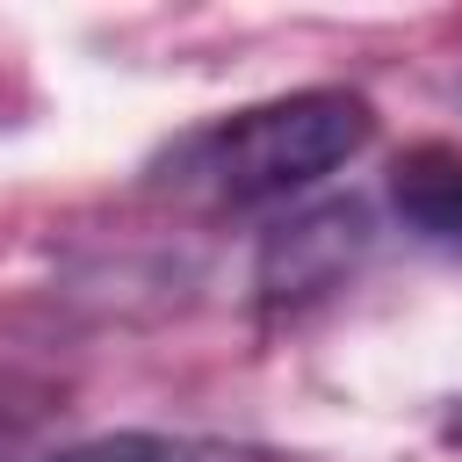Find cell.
Segmentation results:
<instances>
[{
	"instance_id": "6da1fadb",
	"label": "cell",
	"mask_w": 462,
	"mask_h": 462,
	"mask_svg": "<svg viewBox=\"0 0 462 462\" xmlns=\"http://www.w3.org/2000/svg\"><path fill=\"white\" fill-rule=\"evenodd\" d=\"M368 130H375V116L361 94L303 87V94L253 101V108L224 116L217 130H202L188 144V166L217 202H274V195H296L318 173L346 166L368 144Z\"/></svg>"
},
{
	"instance_id": "7a4b0ae2",
	"label": "cell",
	"mask_w": 462,
	"mask_h": 462,
	"mask_svg": "<svg viewBox=\"0 0 462 462\" xmlns=\"http://www.w3.org/2000/svg\"><path fill=\"white\" fill-rule=\"evenodd\" d=\"M397 217L440 245H462V159L455 152H419L397 173Z\"/></svg>"
},
{
	"instance_id": "3957f363",
	"label": "cell",
	"mask_w": 462,
	"mask_h": 462,
	"mask_svg": "<svg viewBox=\"0 0 462 462\" xmlns=\"http://www.w3.org/2000/svg\"><path fill=\"white\" fill-rule=\"evenodd\" d=\"M51 462H274V455L231 448V440H195V433H101Z\"/></svg>"
},
{
	"instance_id": "277c9868",
	"label": "cell",
	"mask_w": 462,
	"mask_h": 462,
	"mask_svg": "<svg viewBox=\"0 0 462 462\" xmlns=\"http://www.w3.org/2000/svg\"><path fill=\"white\" fill-rule=\"evenodd\" d=\"M0 462H22V448H14V433H0Z\"/></svg>"
},
{
	"instance_id": "5b68a950",
	"label": "cell",
	"mask_w": 462,
	"mask_h": 462,
	"mask_svg": "<svg viewBox=\"0 0 462 462\" xmlns=\"http://www.w3.org/2000/svg\"><path fill=\"white\" fill-rule=\"evenodd\" d=\"M448 440H462V404H455V419H448Z\"/></svg>"
}]
</instances>
